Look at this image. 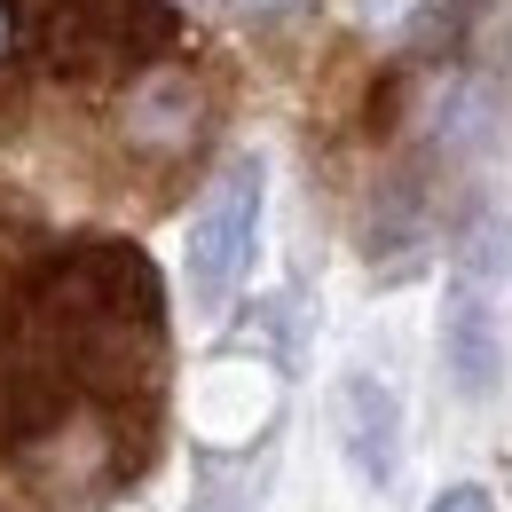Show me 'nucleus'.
Segmentation results:
<instances>
[{"label":"nucleus","instance_id":"nucleus-6","mask_svg":"<svg viewBox=\"0 0 512 512\" xmlns=\"http://www.w3.org/2000/svg\"><path fill=\"white\" fill-rule=\"evenodd\" d=\"M426 512H497V497H489L481 481H457V489H442V497H434Z\"/></svg>","mask_w":512,"mask_h":512},{"label":"nucleus","instance_id":"nucleus-2","mask_svg":"<svg viewBox=\"0 0 512 512\" xmlns=\"http://www.w3.org/2000/svg\"><path fill=\"white\" fill-rule=\"evenodd\" d=\"M260 205H268V166L260 158H229L213 174V190L190 221V292L197 308H229L253 276L260 253Z\"/></svg>","mask_w":512,"mask_h":512},{"label":"nucleus","instance_id":"nucleus-8","mask_svg":"<svg viewBox=\"0 0 512 512\" xmlns=\"http://www.w3.org/2000/svg\"><path fill=\"white\" fill-rule=\"evenodd\" d=\"M8 56H16V8L0 0V64H8Z\"/></svg>","mask_w":512,"mask_h":512},{"label":"nucleus","instance_id":"nucleus-1","mask_svg":"<svg viewBox=\"0 0 512 512\" xmlns=\"http://www.w3.org/2000/svg\"><path fill=\"white\" fill-rule=\"evenodd\" d=\"M32 56L56 79H127L174 40V0H24Z\"/></svg>","mask_w":512,"mask_h":512},{"label":"nucleus","instance_id":"nucleus-7","mask_svg":"<svg viewBox=\"0 0 512 512\" xmlns=\"http://www.w3.org/2000/svg\"><path fill=\"white\" fill-rule=\"evenodd\" d=\"M245 16H292V8H308V0H237Z\"/></svg>","mask_w":512,"mask_h":512},{"label":"nucleus","instance_id":"nucleus-4","mask_svg":"<svg viewBox=\"0 0 512 512\" xmlns=\"http://www.w3.org/2000/svg\"><path fill=\"white\" fill-rule=\"evenodd\" d=\"M331 418H339V449H347V465L386 489L394 473H402V402H394V386L379 371H347L339 394H331Z\"/></svg>","mask_w":512,"mask_h":512},{"label":"nucleus","instance_id":"nucleus-3","mask_svg":"<svg viewBox=\"0 0 512 512\" xmlns=\"http://www.w3.org/2000/svg\"><path fill=\"white\" fill-rule=\"evenodd\" d=\"M205 119H213L205 79H190V71H142L127 111H119V134L142 158H182V150L205 142Z\"/></svg>","mask_w":512,"mask_h":512},{"label":"nucleus","instance_id":"nucleus-5","mask_svg":"<svg viewBox=\"0 0 512 512\" xmlns=\"http://www.w3.org/2000/svg\"><path fill=\"white\" fill-rule=\"evenodd\" d=\"M497 276H457L449 284V316H442V347H449V379L465 402H489L505 386V339H497V300H489Z\"/></svg>","mask_w":512,"mask_h":512}]
</instances>
